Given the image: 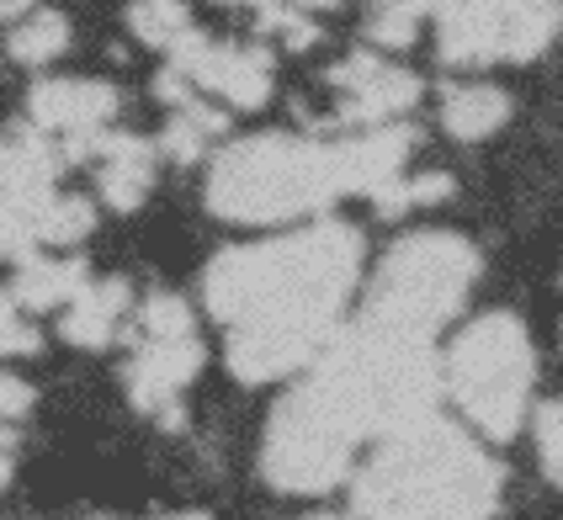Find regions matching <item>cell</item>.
<instances>
[{"label":"cell","mask_w":563,"mask_h":520,"mask_svg":"<svg viewBox=\"0 0 563 520\" xmlns=\"http://www.w3.org/2000/svg\"><path fill=\"white\" fill-rule=\"evenodd\" d=\"M415 150L409 128H362L356 139L319 144V139H282L261 133L229 144L208 170V208L229 223H282L298 213H319L351 191L399 181Z\"/></svg>","instance_id":"obj_2"},{"label":"cell","mask_w":563,"mask_h":520,"mask_svg":"<svg viewBox=\"0 0 563 520\" xmlns=\"http://www.w3.org/2000/svg\"><path fill=\"white\" fill-rule=\"evenodd\" d=\"M473 276H478V250L463 234H446V229L409 234L377 266L367 319L394 335L431 340L463 308Z\"/></svg>","instance_id":"obj_5"},{"label":"cell","mask_w":563,"mask_h":520,"mask_svg":"<svg viewBox=\"0 0 563 520\" xmlns=\"http://www.w3.org/2000/svg\"><path fill=\"white\" fill-rule=\"evenodd\" d=\"M495 499L500 467L441 414L383 435L356 473V510L367 520H489Z\"/></svg>","instance_id":"obj_3"},{"label":"cell","mask_w":563,"mask_h":520,"mask_svg":"<svg viewBox=\"0 0 563 520\" xmlns=\"http://www.w3.org/2000/svg\"><path fill=\"white\" fill-rule=\"evenodd\" d=\"M452 191H457V186H452L446 170H420V176H405L409 208H437V202H446Z\"/></svg>","instance_id":"obj_25"},{"label":"cell","mask_w":563,"mask_h":520,"mask_svg":"<svg viewBox=\"0 0 563 520\" xmlns=\"http://www.w3.org/2000/svg\"><path fill=\"white\" fill-rule=\"evenodd\" d=\"M91 281L86 261L69 255V261H22V272L11 281V298L22 303V313H48V308H69L80 298V287Z\"/></svg>","instance_id":"obj_16"},{"label":"cell","mask_w":563,"mask_h":520,"mask_svg":"<svg viewBox=\"0 0 563 520\" xmlns=\"http://www.w3.org/2000/svg\"><path fill=\"white\" fill-rule=\"evenodd\" d=\"M43 340H37V330L27 324V313H22V303L11 298V292H0V356H32Z\"/></svg>","instance_id":"obj_24"},{"label":"cell","mask_w":563,"mask_h":520,"mask_svg":"<svg viewBox=\"0 0 563 520\" xmlns=\"http://www.w3.org/2000/svg\"><path fill=\"white\" fill-rule=\"evenodd\" d=\"M59 165H64V150L48 144L43 128H11L0 139V197H22V202L54 197Z\"/></svg>","instance_id":"obj_12"},{"label":"cell","mask_w":563,"mask_h":520,"mask_svg":"<svg viewBox=\"0 0 563 520\" xmlns=\"http://www.w3.org/2000/svg\"><path fill=\"white\" fill-rule=\"evenodd\" d=\"M64 48H69V22H64L59 11H37V16H27L22 27L11 32V59L32 64V69L54 64Z\"/></svg>","instance_id":"obj_19"},{"label":"cell","mask_w":563,"mask_h":520,"mask_svg":"<svg viewBox=\"0 0 563 520\" xmlns=\"http://www.w3.org/2000/svg\"><path fill=\"white\" fill-rule=\"evenodd\" d=\"M431 0H377V11L367 16V43L377 48H409L420 37V22H426Z\"/></svg>","instance_id":"obj_20"},{"label":"cell","mask_w":563,"mask_h":520,"mask_svg":"<svg viewBox=\"0 0 563 520\" xmlns=\"http://www.w3.org/2000/svg\"><path fill=\"white\" fill-rule=\"evenodd\" d=\"M261 467L282 494H324L351 478L356 441L298 388L292 398H282L272 425H266Z\"/></svg>","instance_id":"obj_7"},{"label":"cell","mask_w":563,"mask_h":520,"mask_svg":"<svg viewBox=\"0 0 563 520\" xmlns=\"http://www.w3.org/2000/svg\"><path fill=\"white\" fill-rule=\"evenodd\" d=\"M27 112L32 128L43 133L86 139V133H107V123L118 118V91L107 80H37Z\"/></svg>","instance_id":"obj_11"},{"label":"cell","mask_w":563,"mask_h":520,"mask_svg":"<svg viewBox=\"0 0 563 520\" xmlns=\"http://www.w3.org/2000/svg\"><path fill=\"white\" fill-rule=\"evenodd\" d=\"M330 91H335V118L345 128H388L420 101V75L383 64L377 48H356L330 69Z\"/></svg>","instance_id":"obj_9"},{"label":"cell","mask_w":563,"mask_h":520,"mask_svg":"<svg viewBox=\"0 0 563 520\" xmlns=\"http://www.w3.org/2000/svg\"><path fill=\"white\" fill-rule=\"evenodd\" d=\"M128 303H133V287L123 276H101V281H86L80 298L64 308V340L75 351H101L107 340L118 335V324L128 319Z\"/></svg>","instance_id":"obj_14"},{"label":"cell","mask_w":563,"mask_h":520,"mask_svg":"<svg viewBox=\"0 0 563 520\" xmlns=\"http://www.w3.org/2000/svg\"><path fill=\"white\" fill-rule=\"evenodd\" d=\"M11 457H16V441H11V430H0V484L11 478Z\"/></svg>","instance_id":"obj_27"},{"label":"cell","mask_w":563,"mask_h":520,"mask_svg":"<svg viewBox=\"0 0 563 520\" xmlns=\"http://www.w3.org/2000/svg\"><path fill=\"white\" fill-rule=\"evenodd\" d=\"M223 128H229V123H223L219 107H208V101H187V107H176V118L165 123V133H159V150L170 154L176 165H197Z\"/></svg>","instance_id":"obj_17"},{"label":"cell","mask_w":563,"mask_h":520,"mask_svg":"<svg viewBox=\"0 0 563 520\" xmlns=\"http://www.w3.org/2000/svg\"><path fill=\"white\" fill-rule=\"evenodd\" d=\"M91 229H96V208L86 197H64V191H54V197L43 202V213H37L43 245H80Z\"/></svg>","instance_id":"obj_21"},{"label":"cell","mask_w":563,"mask_h":520,"mask_svg":"<svg viewBox=\"0 0 563 520\" xmlns=\"http://www.w3.org/2000/svg\"><path fill=\"white\" fill-rule=\"evenodd\" d=\"M303 520H356V516H341V510H313V516H303Z\"/></svg>","instance_id":"obj_30"},{"label":"cell","mask_w":563,"mask_h":520,"mask_svg":"<svg viewBox=\"0 0 563 520\" xmlns=\"http://www.w3.org/2000/svg\"><path fill=\"white\" fill-rule=\"evenodd\" d=\"M292 5H303V11H335L341 0H292Z\"/></svg>","instance_id":"obj_29"},{"label":"cell","mask_w":563,"mask_h":520,"mask_svg":"<svg viewBox=\"0 0 563 520\" xmlns=\"http://www.w3.org/2000/svg\"><path fill=\"white\" fill-rule=\"evenodd\" d=\"M446 64H521L559 32V0H431Z\"/></svg>","instance_id":"obj_6"},{"label":"cell","mask_w":563,"mask_h":520,"mask_svg":"<svg viewBox=\"0 0 563 520\" xmlns=\"http://www.w3.org/2000/svg\"><path fill=\"white\" fill-rule=\"evenodd\" d=\"M181 330H197V324H191L187 298H176V292L144 298L139 319H133V335H181Z\"/></svg>","instance_id":"obj_22"},{"label":"cell","mask_w":563,"mask_h":520,"mask_svg":"<svg viewBox=\"0 0 563 520\" xmlns=\"http://www.w3.org/2000/svg\"><path fill=\"white\" fill-rule=\"evenodd\" d=\"M537 462H542V478L563 489V403L537 409Z\"/></svg>","instance_id":"obj_23"},{"label":"cell","mask_w":563,"mask_h":520,"mask_svg":"<svg viewBox=\"0 0 563 520\" xmlns=\"http://www.w3.org/2000/svg\"><path fill=\"white\" fill-rule=\"evenodd\" d=\"M532 335L516 313H478L452 340L441 383L489 441H510L532 409Z\"/></svg>","instance_id":"obj_4"},{"label":"cell","mask_w":563,"mask_h":520,"mask_svg":"<svg viewBox=\"0 0 563 520\" xmlns=\"http://www.w3.org/2000/svg\"><path fill=\"white\" fill-rule=\"evenodd\" d=\"M159 520H208L202 510H187V516H159Z\"/></svg>","instance_id":"obj_32"},{"label":"cell","mask_w":563,"mask_h":520,"mask_svg":"<svg viewBox=\"0 0 563 520\" xmlns=\"http://www.w3.org/2000/svg\"><path fill=\"white\" fill-rule=\"evenodd\" d=\"M170 64L187 69L191 86L208 96H219L240 112H255L272 101V54L261 43H213L191 27L176 48H170Z\"/></svg>","instance_id":"obj_8"},{"label":"cell","mask_w":563,"mask_h":520,"mask_svg":"<svg viewBox=\"0 0 563 520\" xmlns=\"http://www.w3.org/2000/svg\"><path fill=\"white\" fill-rule=\"evenodd\" d=\"M202 367V345L197 330L181 335H139L133 340V362H128V394L139 409L159 414L165 430H181V394Z\"/></svg>","instance_id":"obj_10"},{"label":"cell","mask_w":563,"mask_h":520,"mask_svg":"<svg viewBox=\"0 0 563 520\" xmlns=\"http://www.w3.org/2000/svg\"><path fill=\"white\" fill-rule=\"evenodd\" d=\"M128 32H133L139 43L170 54L191 32V11L181 0H133V5H128Z\"/></svg>","instance_id":"obj_18"},{"label":"cell","mask_w":563,"mask_h":520,"mask_svg":"<svg viewBox=\"0 0 563 520\" xmlns=\"http://www.w3.org/2000/svg\"><path fill=\"white\" fill-rule=\"evenodd\" d=\"M219 5H251V11H261L266 0H219Z\"/></svg>","instance_id":"obj_31"},{"label":"cell","mask_w":563,"mask_h":520,"mask_svg":"<svg viewBox=\"0 0 563 520\" xmlns=\"http://www.w3.org/2000/svg\"><path fill=\"white\" fill-rule=\"evenodd\" d=\"M510 123V96L500 86H484V80H468V86H446L441 91V128L463 144H478L489 133H500Z\"/></svg>","instance_id":"obj_15"},{"label":"cell","mask_w":563,"mask_h":520,"mask_svg":"<svg viewBox=\"0 0 563 520\" xmlns=\"http://www.w3.org/2000/svg\"><path fill=\"white\" fill-rule=\"evenodd\" d=\"M32 409V388L22 377H11V372H0V420H22Z\"/></svg>","instance_id":"obj_26"},{"label":"cell","mask_w":563,"mask_h":520,"mask_svg":"<svg viewBox=\"0 0 563 520\" xmlns=\"http://www.w3.org/2000/svg\"><path fill=\"white\" fill-rule=\"evenodd\" d=\"M96 159H101L96 181H101L107 208H118V213L144 208V197H150V186H155V150H150L144 139H133V133H112V128H107Z\"/></svg>","instance_id":"obj_13"},{"label":"cell","mask_w":563,"mask_h":520,"mask_svg":"<svg viewBox=\"0 0 563 520\" xmlns=\"http://www.w3.org/2000/svg\"><path fill=\"white\" fill-rule=\"evenodd\" d=\"M356 276L362 234L351 223H309L266 245L223 250L202 272V298L229 324V372L240 383H277L324 356Z\"/></svg>","instance_id":"obj_1"},{"label":"cell","mask_w":563,"mask_h":520,"mask_svg":"<svg viewBox=\"0 0 563 520\" xmlns=\"http://www.w3.org/2000/svg\"><path fill=\"white\" fill-rule=\"evenodd\" d=\"M27 5H32V0H0V22H5V16H22Z\"/></svg>","instance_id":"obj_28"}]
</instances>
